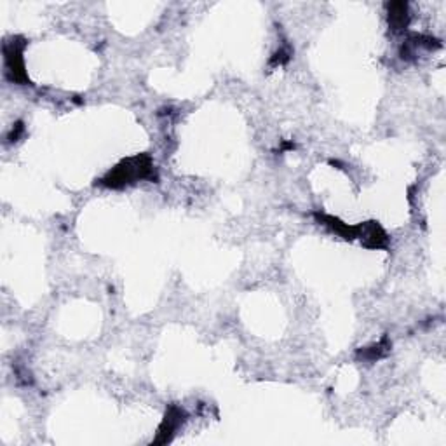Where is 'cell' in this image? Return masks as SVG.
Here are the masks:
<instances>
[{"label": "cell", "mask_w": 446, "mask_h": 446, "mask_svg": "<svg viewBox=\"0 0 446 446\" xmlns=\"http://www.w3.org/2000/svg\"><path fill=\"white\" fill-rule=\"evenodd\" d=\"M389 350H391V342H389L387 338H382L379 343H375V345L365 347V349L359 350L358 358L365 359V361H370V362H375L384 358Z\"/></svg>", "instance_id": "52a82bcc"}, {"label": "cell", "mask_w": 446, "mask_h": 446, "mask_svg": "<svg viewBox=\"0 0 446 446\" xmlns=\"http://www.w3.org/2000/svg\"><path fill=\"white\" fill-rule=\"evenodd\" d=\"M291 58V52L290 49H279L278 52H275L274 56H272L270 59V65L278 67V65H285V63H288Z\"/></svg>", "instance_id": "ba28073f"}, {"label": "cell", "mask_w": 446, "mask_h": 446, "mask_svg": "<svg viewBox=\"0 0 446 446\" xmlns=\"http://www.w3.org/2000/svg\"><path fill=\"white\" fill-rule=\"evenodd\" d=\"M314 218L317 222L326 225L328 229L333 230L335 234H338L340 237H343L345 241H353L356 239V225H349V223L338 220V218L331 217V215H324V213H314Z\"/></svg>", "instance_id": "8992f818"}, {"label": "cell", "mask_w": 446, "mask_h": 446, "mask_svg": "<svg viewBox=\"0 0 446 446\" xmlns=\"http://www.w3.org/2000/svg\"><path fill=\"white\" fill-rule=\"evenodd\" d=\"M387 18L389 26L394 32H401L406 30L410 25V9H408L406 2H391L387 6Z\"/></svg>", "instance_id": "5b68a950"}, {"label": "cell", "mask_w": 446, "mask_h": 446, "mask_svg": "<svg viewBox=\"0 0 446 446\" xmlns=\"http://www.w3.org/2000/svg\"><path fill=\"white\" fill-rule=\"evenodd\" d=\"M185 418H187V413H185L180 406H176V404H171V406L168 408V411H166L164 421H162L161 427H159V436L154 443L164 445L168 443V441H171L176 430H178L180 425L185 422Z\"/></svg>", "instance_id": "277c9868"}, {"label": "cell", "mask_w": 446, "mask_h": 446, "mask_svg": "<svg viewBox=\"0 0 446 446\" xmlns=\"http://www.w3.org/2000/svg\"><path fill=\"white\" fill-rule=\"evenodd\" d=\"M356 239L370 249H387L389 236L379 222H365L356 225Z\"/></svg>", "instance_id": "3957f363"}, {"label": "cell", "mask_w": 446, "mask_h": 446, "mask_svg": "<svg viewBox=\"0 0 446 446\" xmlns=\"http://www.w3.org/2000/svg\"><path fill=\"white\" fill-rule=\"evenodd\" d=\"M156 168L149 154H138V156L122 159L115 168H112L100 185L108 188H122L133 185L139 180H156Z\"/></svg>", "instance_id": "6da1fadb"}, {"label": "cell", "mask_w": 446, "mask_h": 446, "mask_svg": "<svg viewBox=\"0 0 446 446\" xmlns=\"http://www.w3.org/2000/svg\"><path fill=\"white\" fill-rule=\"evenodd\" d=\"M25 45V39H21V37H14L13 40L4 44V59H6L7 74H9L11 81L18 82V84H28V75L25 72V59H23Z\"/></svg>", "instance_id": "7a4b0ae2"}]
</instances>
